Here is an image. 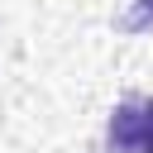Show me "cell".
Wrapping results in <instances>:
<instances>
[{
	"label": "cell",
	"instance_id": "cell-1",
	"mask_svg": "<svg viewBox=\"0 0 153 153\" xmlns=\"http://www.w3.org/2000/svg\"><path fill=\"white\" fill-rule=\"evenodd\" d=\"M100 153H148V115H143V96H124V100L110 110Z\"/></svg>",
	"mask_w": 153,
	"mask_h": 153
},
{
	"label": "cell",
	"instance_id": "cell-2",
	"mask_svg": "<svg viewBox=\"0 0 153 153\" xmlns=\"http://www.w3.org/2000/svg\"><path fill=\"white\" fill-rule=\"evenodd\" d=\"M120 33H148L153 29V0H129V10L115 19Z\"/></svg>",
	"mask_w": 153,
	"mask_h": 153
},
{
	"label": "cell",
	"instance_id": "cell-3",
	"mask_svg": "<svg viewBox=\"0 0 153 153\" xmlns=\"http://www.w3.org/2000/svg\"><path fill=\"white\" fill-rule=\"evenodd\" d=\"M143 115H148V153H153V96H143Z\"/></svg>",
	"mask_w": 153,
	"mask_h": 153
}]
</instances>
